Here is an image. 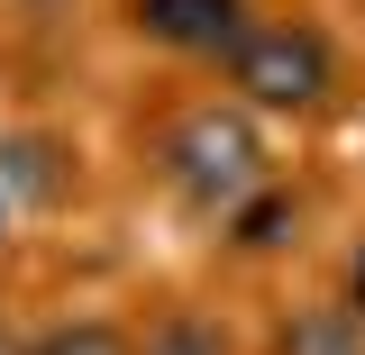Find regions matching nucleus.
I'll list each match as a JSON object with an SVG mask.
<instances>
[{
	"mask_svg": "<svg viewBox=\"0 0 365 355\" xmlns=\"http://www.w3.org/2000/svg\"><path fill=\"white\" fill-rule=\"evenodd\" d=\"M302 219V210H292V191H283V182H265V191H256V201H237V210H228V246H247V255H265V246H283V228Z\"/></svg>",
	"mask_w": 365,
	"mask_h": 355,
	"instance_id": "6",
	"label": "nucleus"
},
{
	"mask_svg": "<svg viewBox=\"0 0 365 355\" xmlns=\"http://www.w3.org/2000/svg\"><path fill=\"white\" fill-rule=\"evenodd\" d=\"M9 228H19V210H9V201H0V246H9Z\"/></svg>",
	"mask_w": 365,
	"mask_h": 355,
	"instance_id": "11",
	"label": "nucleus"
},
{
	"mask_svg": "<svg viewBox=\"0 0 365 355\" xmlns=\"http://www.w3.org/2000/svg\"><path fill=\"white\" fill-rule=\"evenodd\" d=\"M274 355H365V319L347 301H311L274 328Z\"/></svg>",
	"mask_w": 365,
	"mask_h": 355,
	"instance_id": "5",
	"label": "nucleus"
},
{
	"mask_svg": "<svg viewBox=\"0 0 365 355\" xmlns=\"http://www.w3.org/2000/svg\"><path fill=\"white\" fill-rule=\"evenodd\" d=\"M247 28H256L247 0H137V37L165 46V55H210L220 64Z\"/></svg>",
	"mask_w": 365,
	"mask_h": 355,
	"instance_id": "3",
	"label": "nucleus"
},
{
	"mask_svg": "<svg viewBox=\"0 0 365 355\" xmlns=\"http://www.w3.org/2000/svg\"><path fill=\"white\" fill-rule=\"evenodd\" d=\"M347 310L365 319V246H356V265H347Z\"/></svg>",
	"mask_w": 365,
	"mask_h": 355,
	"instance_id": "9",
	"label": "nucleus"
},
{
	"mask_svg": "<svg viewBox=\"0 0 365 355\" xmlns=\"http://www.w3.org/2000/svg\"><path fill=\"white\" fill-rule=\"evenodd\" d=\"M19 346H28V337H19V328H9V319H0V355H19Z\"/></svg>",
	"mask_w": 365,
	"mask_h": 355,
	"instance_id": "10",
	"label": "nucleus"
},
{
	"mask_svg": "<svg viewBox=\"0 0 365 355\" xmlns=\"http://www.w3.org/2000/svg\"><path fill=\"white\" fill-rule=\"evenodd\" d=\"M0 201L28 219L46 201H64V146L55 137H0Z\"/></svg>",
	"mask_w": 365,
	"mask_h": 355,
	"instance_id": "4",
	"label": "nucleus"
},
{
	"mask_svg": "<svg viewBox=\"0 0 365 355\" xmlns=\"http://www.w3.org/2000/svg\"><path fill=\"white\" fill-rule=\"evenodd\" d=\"M19 355H137V337L119 319H55V328H37Z\"/></svg>",
	"mask_w": 365,
	"mask_h": 355,
	"instance_id": "7",
	"label": "nucleus"
},
{
	"mask_svg": "<svg viewBox=\"0 0 365 355\" xmlns=\"http://www.w3.org/2000/svg\"><path fill=\"white\" fill-rule=\"evenodd\" d=\"M165 182H174V201L192 219H228L237 201H256L274 182V155L237 100H201L165 128Z\"/></svg>",
	"mask_w": 365,
	"mask_h": 355,
	"instance_id": "1",
	"label": "nucleus"
},
{
	"mask_svg": "<svg viewBox=\"0 0 365 355\" xmlns=\"http://www.w3.org/2000/svg\"><path fill=\"white\" fill-rule=\"evenodd\" d=\"M220 64H228V91H237L247 119H319L338 100V46L311 18H256Z\"/></svg>",
	"mask_w": 365,
	"mask_h": 355,
	"instance_id": "2",
	"label": "nucleus"
},
{
	"mask_svg": "<svg viewBox=\"0 0 365 355\" xmlns=\"http://www.w3.org/2000/svg\"><path fill=\"white\" fill-rule=\"evenodd\" d=\"M137 355H228V328L201 310H165L146 337H137Z\"/></svg>",
	"mask_w": 365,
	"mask_h": 355,
	"instance_id": "8",
	"label": "nucleus"
}]
</instances>
